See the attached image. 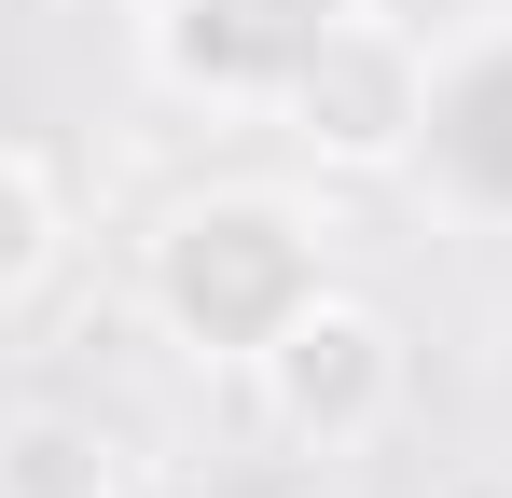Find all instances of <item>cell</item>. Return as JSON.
I'll list each match as a JSON object with an SVG mask.
<instances>
[{
    "label": "cell",
    "instance_id": "obj_1",
    "mask_svg": "<svg viewBox=\"0 0 512 498\" xmlns=\"http://www.w3.org/2000/svg\"><path fill=\"white\" fill-rule=\"evenodd\" d=\"M333 291V222L319 194L291 180H208V194H167L153 236H139V305L194 374H236L291 332V305Z\"/></svg>",
    "mask_w": 512,
    "mask_h": 498
},
{
    "label": "cell",
    "instance_id": "obj_2",
    "mask_svg": "<svg viewBox=\"0 0 512 498\" xmlns=\"http://www.w3.org/2000/svg\"><path fill=\"white\" fill-rule=\"evenodd\" d=\"M250 402L277 443H305V457H360V443H388L402 402H416V346L402 319L374 305V291H319V305H291V332L250 360Z\"/></svg>",
    "mask_w": 512,
    "mask_h": 498
},
{
    "label": "cell",
    "instance_id": "obj_3",
    "mask_svg": "<svg viewBox=\"0 0 512 498\" xmlns=\"http://www.w3.org/2000/svg\"><path fill=\"white\" fill-rule=\"evenodd\" d=\"M374 0H139V70L180 111H277Z\"/></svg>",
    "mask_w": 512,
    "mask_h": 498
},
{
    "label": "cell",
    "instance_id": "obj_4",
    "mask_svg": "<svg viewBox=\"0 0 512 498\" xmlns=\"http://www.w3.org/2000/svg\"><path fill=\"white\" fill-rule=\"evenodd\" d=\"M429 111H443V97H429V56L388 28V14H360L263 125L319 166V180H402V166L429 153Z\"/></svg>",
    "mask_w": 512,
    "mask_h": 498
},
{
    "label": "cell",
    "instance_id": "obj_5",
    "mask_svg": "<svg viewBox=\"0 0 512 498\" xmlns=\"http://www.w3.org/2000/svg\"><path fill=\"white\" fill-rule=\"evenodd\" d=\"M0 498H139V443L97 402H14L0 415Z\"/></svg>",
    "mask_w": 512,
    "mask_h": 498
},
{
    "label": "cell",
    "instance_id": "obj_6",
    "mask_svg": "<svg viewBox=\"0 0 512 498\" xmlns=\"http://www.w3.org/2000/svg\"><path fill=\"white\" fill-rule=\"evenodd\" d=\"M56 263H70V180L28 153V139H0V319L42 305Z\"/></svg>",
    "mask_w": 512,
    "mask_h": 498
}]
</instances>
